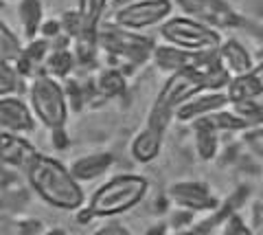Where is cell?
Wrapping results in <instances>:
<instances>
[{
    "mask_svg": "<svg viewBox=\"0 0 263 235\" xmlns=\"http://www.w3.org/2000/svg\"><path fill=\"white\" fill-rule=\"evenodd\" d=\"M24 176L35 196L48 207L60 209V211H77L81 205H86V193L70 167H66L62 160L48 154L37 152L35 158L24 169Z\"/></svg>",
    "mask_w": 263,
    "mask_h": 235,
    "instance_id": "cell-1",
    "label": "cell"
},
{
    "mask_svg": "<svg viewBox=\"0 0 263 235\" xmlns=\"http://www.w3.org/2000/svg\"><path fill=\"white\" fill-rule=\"evenodd\" d=\"M149 183L138 174H119L97 187L88 205L99 218H117L138 207L147 196Z\"/></svg>",
    "mask_w": 263,
    "mask_h": 235,
    "instance_id": "cell-2",
    "label": "cell"
},
{
    "mask_svg": "<svg viewBox=\"0 0 263 235\" xmlns=\"http://www.w3.org/2000/svg\"><path fill=\"white\" fill-rule=\"evenodd\" d=\"M99 44L110 60H121L129 66H141L152 60L156 42L136 29H127L117 20H103L99 27Z\"/></svg>",
    "mask_w": 263,
    "mask_h": 235,
    "instance_id": "cell-3",
    "label": "cell"
},
{
    "mask_svg": "<svg viewBox=\"0 0 263 235\" xmlns=\"http://www.w3.org/2000/svg\"><path fill=\"white\" fill-rule=\"evenodd\" d=\"M29 103L42 125L62 128L68 121V95L66 88L51 75H40L29 82Z\"/></svg>",
    "mask_w": 263,
    "mask_h": 235,
    "instance_id": "cell-4",
    "label": "cell"
},
{
    "mask_svg": "<svg viewBox=\"0 0 263 235\" xmlns=\"http://www.w3.org/2000/svg\"><path fill=\"white\" fill-rule=\"evenodd\" d=\"M160 35L171 44H178L189 51L202 53L209 48H217L221 44V31L209 27L191 15H171L160 24Z\"/></svg>",
    "mask_w": 263,
    "mask_h": 235,
    "instance_id": "cell-5",
    "label": "cell"
},
{
    "mask_svg": "<svg viewBox=\"0 0 263 235\" xmlns=\"http://www.w3.org/2000/svg\"><path fill=\"white\" fill-rule=\"evenodd\" d=\"M176 5L184 15H191L217 31L246 27V18L228 0H176Z\"/></svg>",
    "mask_w": 263,
    "mask_h": 235,
    "instance_id": "cell-6",
    "label": "cell"
},
{
    "mask_svg": "<svg viewBox=\"0 0 263 235\" xmlns=\"http://www.w3.org/2000/svg\"><path fill=\"white\" fill-rule=\"evenodd\" d=\"M202 91H206V77H204V73L197 66H189L182 70L169 73L167 82L162 84L154 103L176 112L182 103H186L191 97H195Z\"/></svg>",
    "mask_w": 263,
    "mask_h": 235,
    "instance_id": "cell-7",
    "label": "cell"
},
{
    "mask_svg": "<svg viewBox=\"0 0 263 235\" xmlns=\"http://www.w3.org/2000/svg\"><path fill=\"white\" fill-rule=\"evenodd\" d=\"M171 11H174V0H138L110 18L127 29L143 31L149 27H160L164 20L171 18Z\"/></svg>",
    "mask_w": 263,
    "mask_h": 235,
    "instance_id": "cell-8",
    "label": "cell"
},
{
    "mask_svg": "<svg viewBox=\"0 0 263 235\" xmlns=\"http://www.w3.org/2000/svg\"><path fill=\"white\" fill-rule=\"evenodd\" d=\"M167 196L171 202H176L184 211H215L217 209V198L211 193V189L202 183L195 180H182L176 183L167 189Z\"/></svg>",
    "mask_w": 263,
    "mask_h": 235,
    "instance_id": "cell-9",
    "label": "cell"
},
{
    "mask_svg": "<svg viewBox=\"0 0 263 235\" xmlns=\"http://www.w3.org/2000/svg\"><path fill=\"white\" fill-rule=\"evenodd\" d=\"M35 119L31 103L20 99L18 95L0 97V125L5 132L29 134L35 130Z\"/></svg>",
    "mask_w": 263,
    "mask_h": 235,
    "instance_id": "cell-10",
    "label": "cell"
},
{
    "mask_svg": "<svg viewBox=\"0 0 263 235\" xmlns=\"http://www.w3.org/2000/svg\"><path fill=\"white\" fill-rule=\"evenodd\" d=\"M226 106H230L228 91H202L176 110V119L184 121V123H191V121L206 117L211 112H217Z\"/></svg>",
    "mask_w": 263,
    "mask_h": 235,
    "instance_id": "cell-11",
    "label": "cell"
},
{
    "mask_svg": "<svg viewBox=\"0 0 263 235\" xmlns=\"http://www.w3.org/2000/svg\"><path fill=\"white\" fill-rule=\"evenodd\" d=\"M51 51H53L51 40L37 35L24 44V51L18 58V62H15V66H18V70L27 79H35L40 75H44V66H46V60L51 55Z\"/></svg>",
    "mask_w": 263,
    "mask_h": 235,
    "instance_id": "cell-12",
    "label": "cell"
},
{
    "mask_svg": "<svg viewBox=\"0 0 263 235\" xmlns=\"http://www.w3.org/2000/svg\"><path fill=\"white\" fill-rule=\"evenodd\" d=\"M197 58H200V53L189 51V48H182V46L171 44V42L156 44L154 55H152L154 64L164 73H176V70H182L189 66H197Z\"/></svg>",
    "mask_w": 263,
    "mask_h": 235,
    "instance_id": "cell-13",
    "label": "cell"
},
{
    "mask_svg": "<svg viewBox=\"0 0 263 235\" xmlns=\"http://www.w3.org/2000/svg\"><path fill=\"white\" fill-rule=\"evenodd\" d=\"M35 154H37V150L33 148V143H29L22 134L5 132L3 130V163L7 167L24 172L31 160L35 158Z\"/></svg>",
    "mask_w": 263,
    "mask_h": 235,
    "instance_id": "cell-14",
    "label": "cell"
},
{
    "mask_svg": "<svg viewBox=\"0 0 263 235\" xmlns=\"http://www.w3.org/2000/svg\"><path fill=\"white\" fill-rule=\"evenodd\" d=\"M162 141H164V132L156 128H149L145 125L141 132H138L134 139H132V145H129V154L136 163H152L160 156V150H162Z\"/></svg>",
    "mask_w": 263,
    "mask_h": 235,
    "instance_id": "cell-15",
    "label": "cell"
},
{
    "mask_svg": "<svg viewBox=\"0 0 263 235\" xmlns=\"http://www.w3.org/2000/svg\"><path fill=\"white\" fill-rule=\"evenodd\" d=\"M112 165H114V158L110 152H95V154L79 156L70 165V172L75 174L79 183H90V180H97V178L105 176L112 169Z\"/></svg>",
    "mask_w": 263,
    "mask_h": 235,
    "instance_id": "cell-16",
    "label": "cell"
},
{
    "mask_svg": "<svg viewBox=\"0 0 263 235\" xmlns=\"http://www.w3.org/2000/svg\"><path fill=\"white\" fill-rule=\"evenodd\" d=\"M219 55H221V62L224 66L235 75H243V73L252 70L254 66V60L250 51L246 48L237 38H224L219 44Z\"/></svg>",
    "mask_w": 263,
    "mask_h": 235,
    "instance_id": "cell-17",
    "label": "cell"
},
{
    "mask_svg": "<svg viewBox=\"0 0 263 235\" xmlns=\"http://www.w3.org/2000/svg\"><path fill=\"white\" fill-rule=\"evenodd\" d=\"M193 125V141H195V152L202 160H213L217 156L219 148V130L213 125L209 117H200L191 121Z\"/></svg>",
    "mask_w": 263,
    "mask_h": 235,
    "instance_id": "cell-18",
    "label": "cell"
},
{
    "mask_svg": "<svg viewBox=\"0 0 263 235\" xmlns=\"http://www.w3.org/2000/svg\"><path fill=\"white\" fill-rule=\"evenodd\" d=\"M18 20L22 24V33L27 40L40 35L44 24L42 0H18Z\"/></svg>",
    "mask_w": 263,
    "mask_h": 235,
    "instance_id": "cell-19",
    "label": "cell"
},
{
    "mask_svg": "<svg viewBox=\"0 0 263 235\" xmlns=\"http://www.w3.org/2000/svg\"><path fill=\"white\" fill-rule=\"evenodd\" d=\"M75 9L81 15L84 31H92V33H97L103 18H105V13L110 11V0H77Z\"/></svg>",
    "mask_w": 263,
    "mask_h": 235,
    "instance_id": "cell-20",
    "label": "cell"
},
{
    "mask_svg": "<svg viewBox=\"0 0 263 235\" xmlns=\"http://www.w3.org/2000/svg\"><path fill=\"white\" fill-rule=\"evenodd\" d=\"M77 66H79V62H77V55L72 48H53L46 60L44 75H51L55 79L68 77Z\"/></svg>",
    "mask_w": 263,
    "mask_h": 235,
    "instance_id": "cell-21",
    "label": "cell"
},
{
    "mask_svg": "<svg viewBox=\"0 0 263 235\" xmlns=\"http://www.w3.org/2000/svg\"><path fill=\"white\" fill-rule=\"evenodd\" d=\"M97 91L103 97H119L125 93V73L117 66L103 68L97 77Z\"/></svg>",
    "mask_w": 263,
    "mask_h": 235,
    "instance_id": "cell-22",
    "label": "cell"
},
{
    "mask_svg": "<svg viewBox=\"0 0 263 235\" xmlns=\"http://www.w3.org/2000/svg\"><path fill=\"white\" fill-rule=\"evenodd\" d=\"M24 82H27V77L18 70L13 62H0V95L7 97L22 93L24 88H29Z\"/></svg>",
    "mask_w": 263,
    "mask_h": 235,
    "instance_id": "cell-23",
    "label": "cell"
},
{
    "mask_svg": "<svg viewBox=\"0 0 263 235\" xmlns=\"http://www.w3.org/2000/svg\"><path fill=\"white\" fill-rule=\"evenodd\" d=\"M24 51L22 40L11 31L7 22H0V62H18Z\"/></svg>",
    "mask_w": 263,
    "mask_h": 235,
    "instance_id": "cell-24",
    "label": "cell"
},
{
    "mask_svg": "<svg viewBox=\"0 0 263 235\" xmlns=\"http://www.w3.org/2000/svg\"><path fill=\"white\" fill-rule=\"evenodd\" d=\"M211 121H213V125H215L219 132H243L246 128H250L248 125V121H246L241 115H237V112L226 106V108H221L217 112H211V115H206Z\"/></svg>",
    "mask_w": 263,
    "mask_h": 235,
    "instance_id": "cell-25",
    "label": "cell"
},
{
    "mask_svg": "<svg viewBox=\"0 0 263 235\" xmlns=\"http://www.w3.org/2000/svg\"><path fill=\"white\" fill-rule=\"evenodd\" d=\"M60 20H62V27H64V33L66 35H70L72 40H75L81 31H84V24H81V15L77 9H70V11H64L60 15Z\"/></svg>",
    "mask_w": 263,
    "mask_h": 235,
    "instance_id": "cell-26",
    "label": "cell"
},
{
    "mask_svg": "<svg viewBox=\"0 0 263 235\" xmlns=\"http://www.w3.org/2000/svg\"><path fill=\"white\" fill-rule=\"evenodd\" d=\"M243 143L257 154V156H263V125H250L243 130L241 134Z\"/></svg>",
    "mask_w": 263,
    "mask_h": 235,
    "instance_id": "cell-27",
    "label": "cell"
},
{
    "mask_svg": "<svg viewBox=\"0 0 263 235\" xmlns=\"http://www.w3.org/2000/svg\"><path fill=\"white\" fill-rule=\"evenodd\" d=\"M219 229L224 231V233H228V235H233V233H250L252 231L250 226H246V222L241 220V215L237 213V211L230 213L226 220H224V226H219Z\"/></svg>",
    "mask_w": 263,
    "mask_h": 235,
    "instance_id": "cell-28",
    "label": "cell"
},
{
    "mask_svg": "<svg viewBox=\"0 0 263 235\" xmlns=\"http://www.w3.org/2000/svg\"><path fill=\"white\" fill-rule=\"evenodd\" d=\"M64 33V27H62V20L60 18H48V20H44V24H42V31H40V35L42 38H46V40H53L55 38H60Z\"/></svg>",
    "mask_w": 263,
    "mask_h": 235,
    "instance_id": "cell-29",
    "label": "cell"
},
{
    "mask_svg": "<svg viewBox=\"0 0 263 235\" xmlns=\"http://www.w3.org/2000/svg\"><path fill=\"white\" fill-rule=\"evenodd\" d=\"M15 229H18L20 235H44L46 233V226L40 220H20Z\"/></svg>",
    "mask_w": 263,
    "mask_h": 235,
    "instance_id": "cell-30",
    "label": "cell"
},
{
    "mask_svg": "<svg viewBox=\"0 0 263 235\" xmlns=\"http://www.w3.org/2000/svg\"><path fill=\"white\" fill-rule=\"evenodd\" d=\"M51 143L57 150H66L70 145V139H68V134H66L64 125L62 128H51Z\"/></svg>",
    "mask_w": 263,
    "mask_h": 235,
    "instance_id": "cell-31",
    "label": "cell"
},
{
    "mask_svg": "<svg viewBox=\"0 0 263 235\" xmlns=\"http://www.w3.org/2000/svg\"><path fill=\"white\" fill-rule=\"evenodd\" d=\"M95 233H105V235H112V233H114V235H127L129 231L117 220V218H110V222H105L103 226H99Z\"/></svg>",
    "mask_w": 263,
    "mask_h": 235,
    "instance_id": "cell-32",
    "label": "cell"
},
{
    "mask_svg": "<svg viewBox=\"0 0 263 235\" xmlns=\"http://www.w3.org/2000/svg\"><path fill=\"white\" fill-rule=\"evenodd\" d=\"M95 218H99V215L92 211V207H90L88 202H86V205H81V207L77 209L75 220H77V224H90V222L95 220Z\"/></svg>",
    "mask_w": 263,
    "mask_h": 235,
    "instance_id": "cell-33",
    "label": "cell"
},
{
    "mask_svg": "<svg viewBox=\"0 0 263 235\" xmlns=\"http://www.w3.org/2000/svg\"><path fill=\"white\" fill-rule=\"evenodd\" d=\"M250 77H252V82H254V86L259 88V93L263 95V60L261 62H257L252 66V70H250Z\"/></svg>",
    "mask_w": 263,
    "mask_h": 235,
    "instance_id": "cell-34",
    "label": "cell"
},
{
    "mask_svg": "<svg viewBox=\"0 0 263 235\" xmlns=\"http://www.w3.org/2000/svg\"><path fill=\"white\" fill-rule=\"evenodd\" d=\"M134 3H138V0H110V15H114L117 11L125 9V7L134 5Z\"/></svg>",
    "mask_w": 263,
    "mask_h": 235,
    "instance_id": "cell-35",
    "label": "cell"
},
{
    "mask_svg": "<svg viewBox=\"0 0 263 235\" xmlns=\"http://www.w3.org/2000/svg\"><path fill=\"white\" fill-rule=\"evenodd\" d=\"M7 3H18V0H7Z\"/></svg>",
    "mask_w": 263,
    "mask_h": 235,
    "instance_id": "cell-36",
    "label": "cell"
},
{
    "mask_svg": "<svg viewBox=\"0 0 263 235\" xmlns=\"http://www.w3.org/2000/svg\"><path fill=\"white\" fill-rule=\"evenodd\" d=\"M259 231H263V224H261V226H259Z\"/></svg>",
    "mask_w": 263,
    "mask_h": 235,
    "instance_id": "cell-37",
    "label": "cell"
}]
</instances>
